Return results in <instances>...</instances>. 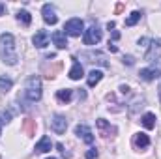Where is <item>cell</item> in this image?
<instances>
[{
	"label": "cell",
	"instance_id": "cell-17",
	"mask_svg": "<svg viewBox=\"0 0 161 159\" xmlns=\"http://www.w3.org/2000/svg\"><path fill=\"white\" fill-rule=\"evenodd\" d=\"M96 123H97V127L101 129V135H103V137H109V135L114 131V129H113V127H111V125H109V123H107V122H105L103 118H99L97 122H96Z\"/></svg>",
	"mask_w": 161,
	"mask_h": 159
},
{
	"label": "cell",
	"instance_id": "cell-1",
	"mask_svg": "<svg viewBox=\"0 0 161 159\" xmlns=\"http://www.w3.org/2000/svg\"><path fill=\"white\" fill-rule=\"evenodd\" d=\"M0 56L9 66L17 64V60H19L17 58V52H15V40H13V36L9 32H4L0 36Z\"/></svg>",
	"mask_w": 161,
	"mask_h": 159
},
{
	"label": "cell",
	"instance_id": "cell-4",
	"mask_svg": "<svg viewBox=\"0 0 161 159\" xmlns=\"http://www.w3.org/2000/svg\"><path fill=\"white\" fill-rule=\"evenodd\" d=\"M82 28H84V25H82V21L80 19H69L68 23H66V26H64V30H66V36H71V38H77L80 36V32H82Z\"/></svg>",
	"mask_w": 161,
	"mask_h": 159
},
{
	"label": "cell",
	"instance_id": "cell-5",
	"mask_svg": "<svg viewBox=\"0 0 161 159\" xmlns=\"http://www.w3.org/2000/svg\"><path fill=\"white\" fill-rule=\"evenodd\" d=\"M161 56V40H150V45L146 47V54L144 58L146 60H158Z\"/></svg>",
	"mask_w": 161,
	"mask_h": 159
},
{
	"label": "cell",
	"instance_id": "cell-11",
	"mask_svg": "<svg viewBox=\"0 0 161 159\" xmlns=\"http://www.w3.org/2000/svg\"><path fill=\"white\" fill-rule=\"evenodd\" d=\"M51 148H53V142H51V139H49V137H41L40 142L36 144V154H47Z\"/></svg>",
	"mask_w": 161,
	"mask_h": 159
},
{
	"label": "cell",
	"instance_id": "cell-24",
	"mask_svg": "<svg viewBox=\"0 0 161 159\" xmlns=\"http://www.w3.org/2000/svg\"><path fill=\"white\" fill-rule=\"evenodd\" d=\"M118 38H120V34H118V32H116V30H113V40L116 41V40H118Z\"/></svg>",
	"mask_w": 161,
	"mask_h": 159
},
{
	"label": "cell",
	"instance_id": "cell-27",
	"mask_svg": "<svg viewBox=\"0 0 161 159\" xmlns=\"http://www.w3.org/2000/svg\"><path fill=\"white\" fill-rule=\"evenodd\" d=\"M159 101H161V84H159Z\"/></svg>",
	"mask_w": 161,
	"mask_h": 159
},
{
	"label": "cell",
	"instance_id": "cell-7",
	"mask_svg": "<svg viewBox=\"0 0 161 159\" xmlns=\"http://www.w3.org/2000/svg\"><path fill=\"white\" fill-rule=\"evenodd\" d=\"M41 13H43V21H45L47 25H56V23H58L56 11H54V8H53L51 4H45L43 9H41Z\"/></svg>",
	"mask_w": 161,
	"mask_h": 159
},
{
	"label": "cell",
	"instance_id": "cell-3",
	"mask_svg": "<svg viewBox=\"0 0 161 159\" xmlns=\"http://www.w3.org/2000/svg\"><path fill=\"white\" fill-rule=\"evenodd\" d=\"M82 41H84V45H97L99 41H101V28L97 26V25H92L88 30H84V38H82Z\"/></svg>",
	"mask_w": 161,
	"mask_h": 159
},
{
	"label": "cell",
	"instance_id": "cell-9",
	"mask_svg": "<svg viewBox=\"0 0 161 159\" xmlns=\"http://www.w3.org/2000/svg\"><path fill=\"white\" fill-rule=\"evenodd\" d=\"M49 34L45 32V30H40V32H36V36L32 38V43L36 45V47H40V49H43V47H47L49 45Z\"/></svg>",
	"mask_w": 161,
	"mask_h": 159
},
{
	"label": "cell",
	"instance_id": "cell-16",
	"mask_svg": "<svg viewBox=\"0 0 161 159\" xmlns=\"http://www.w3.org/2000/svg\"><path fill=\"white\" fill-rule=\"evenodd\" d=\"M71 96H73V90H69V88H64V90H58L56 92V99L60 103H68L71 99Z\"/></svg>",
	"mask_w": 161,
	"mask_h": 159
},
{
	"label": "cell",
	"instance_id": "cell-14",
	"mask_svg": "<svg viewBox=\"0 0 161 159\" xmlns=\"http://www.w3.org/2000/svg\"><path fill=\"white\" fill-rule=\"evenodd\" d=\"M82 75H84V71H82V66H80L77 60H73V68L69 69V79H71V80H79Z\"/></svg>",
	"mask_w": 161,
	"mask_h": 159
},
{
	"label": "cell",
	"instance_id": "cell-8",
	"mask_svg": "<svg viewBox=\"0 0 161 159\" xmlns=\"http://www.w3.org/2000/svg\"><path fill=\"white\" fill-rule=\"evenodd\" d=\"M75 133L79 135V137L84 140V142H86V144H92V142H94V135H92V131H90V127H88V125L79 123V125L75 127Z\"/></svg>",
	"mask_w": 161,
	"mask_h": 159
},
{
	"label": "cell",
	"instance_id": "cell-21",
	"mask_svg": "<svg viewBox=\"0 0 161 159\" xmlns=\"http://www.w3.org/2000/svg\"><path fill=\"white\" fill-rule=\"evenodd\" d=\"M11 86H13V80L11 79H8V77H0V90L8 92V90H11Z\"/></svg>",
	"mask_w": 161,
	"mask_h": 159
},
{
	"label": "cell",
	"instance_id": "cell-28",
	"mask_svg": "<svg viewBox=\"0 0 161 159\" xmlns=\"http://www.w3.org/2000/svg\"><path fill=\"white\" fill-rule=\"evenodd\" d=\"M0 135H2V122H0Z\"/></svg>",
	"mask_w": 161,
	"mask_h": 159
},
{
	"label": "cell",
	"instance_id": "cell-12",
	"mask_svg": "<svg viewBox=\"0 0 161 159\" xmlns=\"http://www.w3.org/2000/svg\"><path fill=\"white\" fill-rule=\"evenodd\" d=\"M53 41H54V45H56L58 49H66V47H68L66 32H62V30H56V32L53 34Z\"/></svg>",
	"mask_w": 161,
	"mask_h": 159
},
{
	"label": "cell",
	"instance_id": "cell-18",
	"mask_svg": "<svg viewBox=\"0 0 161 159\" xmlns=\"http://www.w3.org/2000/svg\"><path fill=\"white\" fill-rule=\"evenodd\" d=\"M142 125H144L146 129H154V127H156V114H152V112L144 114V116H142Z\"/></svg>",
	"mask_w": 161,
	"mask_h": 159
},
{
	"label": "cell",
	"instance_id": "cell-25",
	"mask_svg": "<svg viewBox=\"0 0 161 159\" xmlns=\"http://www.w3.org/2000/svg\"><path fill=\"white\" fill-rule=\"evenodd\" d=\"M124 62H127V64L131 66V64H133V58H131V56H127V58H124Z\"/></svg>",
	"mask_w": 161,
	"mask_h": 159
},
{
	"label": "cell",
	"instance_id": "cell-29",
	"mask_svg": "<svg viewBox=\"0 0 161 159\" xmlns=\"http://www.w3.org/2000/svg\"><path fill=\"white\" fill-rule=\"evenodd\" d=\"M49 159H56V157H49Z\"/></svg>",
	"mask_w": 161,
	"mask_h": 159
},
{
	"label": "cell",
	"instance_id": "cell-15",
	"mask_svg": "<svg viewBox=\"0 0 161 159\" xmlns=\"http://www.w3.org/2000/svg\"><path fill=\"white\" fill-rule=\"evenodd\" d=\"M103 79V73L99 71V69H92L90 73H88V79H86V82H88V86L92 88V86H96L99 80Z\"/></svg>",
	"mask_w": 161,
	"mask_h": 159
},
{
	"label": "cell",
	"instance_id": "cell-2",
	"mask_svg": "<svg viewBox=\"0 0 161 159\" xmlns=\"http://www.w3.org/2000/svg\"><path fill=\"white\" fill-rule=\"evenodd\" d=\"M25 96L28 101L36 103L41 99V80L38 75H32L30 79L26 80V88H25Z\"/></svg>",
	"mask_w": 161,
	"mask_h": 159
},
{
	"label": "cell",
	"instance_id": "cell-13",
	"mask_svg": "<svg viewBox=\"0 0 161 159\" xmlns=\"http://www.w3.org/2000/svg\"><path fill=\"white\" fill-rule=\"evenodd\" d=\"M133 144H135V148H146L150 144V139H148L146 133H137L133 137Z\"/></svg>",
	"mask_w": 161,
	"mask_h": 159
},
{
	"label": "cell",
	"instance_id": "cell-20",
	"mask_svg": "<svg viewBox=\"0 0 161 159\" xmlns=\"http://www.w3.org/2000/svg\"><path fill=\"white\" fill-rule=\"evenodd\" d=\"M141 17H142L141 11H133V13L125 19V26H133V25H137V23L141 21Z\"/></svg>",
	"mask_w": 161,
	"mask_h": 159
},
{
	"label": "cell",
	"instance_id": "cell-26",
	"mask_svg": "<svg viewBox=\"0 0 161 159\" xmlns=\"http://www.w3.org/2000/svg\"><path fill=\"white\" fill-rule=\"evenodd\" d=\"M4 9H6V6H4V4H0V15L4 13Z\"/></svg>",
	"mask_w": 161,
	"mask_h": 159
},
{
	"label": "cell",
	"instance_id": "cell-22",
	"mask_svg": "<svg viewBox=\"0 0 161 159\" xmlns=\"http://www.w3.org/2000/svg\"><path fill=\"white\" fill-rule=\"evenodd\" d=\"M9 120H11V112H9V111H8V112L4 111V112L0 114V122H2V123H8Z\"/></svg>",
	"mask_w": 161,
	"mask_h": 159
},
{
	"label": "cell",
	"instance_id": "cell-23",
	"mask_svg": "<svg viewBox=\"0 0 161 159\" xmlns=\"http://www.w3.org/2000/svg\"><path fill=\"white\" fill-rule=\"evenodd\" d=\"M94 157H97V150L96 148H92V150L86 152V159H94Z\"/></svg>",
	"mask_w": 161,
	"mask_h": 159
},
{
	"label": "cell",
	"instance_id": "cell-6",
	"mask_svg": "<svg viewBox=\"0 0 161 159\" xmlns=\"http://www.w3.org/2000/svg\"><path fill=\"white\" fill-rule=\"evenodd\" d=\"M51 127H53V131L58 133V135L66 133V127H68V120H66V116H62V114H54L53 120H51Z\"/></svg>",
	"mask_w": 161,
	"mask_h": 159
},
{
	"label": "cell",
	"instance_id": "cell-10",
	"mask_svg": "<svg viewBox=\"0 0 161 159\" xmlns=\"http://www.w3.org/2000/svg\"><path fill=\"white\" fill-rule=\"evenodd\" d=\"M141 79L144 80H154V79H159L161 77V69H154V68H144L141 69Z\"/></svg>",
	"mask_w": 161,
	"mask_h": 159
},
{
	"label": "cell",
	"instance_id": "cell-19",
	"mask_svg": "<svg viewBox=\"0 0 161 159\" xmlns=\"http://www.w3.org/2000/svg\"><path fill=\"white\" fill-rule=\"evenodd\" d=\"M17 19H19V21H21V23H23L25 26H28V25L32 23V15H30V13H28L26 9H21V11L17 13Z\"/></svg>",
	"mask_w": 161,
	"mask_h": 159
}]
</instances>
